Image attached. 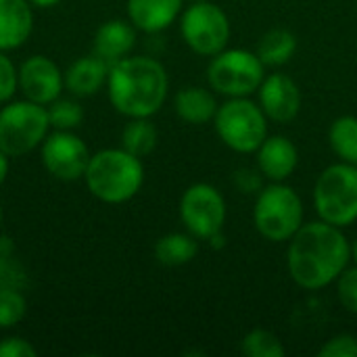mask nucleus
Returning <instances> with one entry per match:
<instances>
[{"instance_id":"obj_1","label":"nucleus","mask_w":357,"mask_h":357,"mask_svg":"<svg viewBox=\"0 0 357 357\" xmlns=\"http://www.w3.org/2000/svg\"><path fill=\"white\" fill-rule=\"evenodd\" d=\"M351 259V243L343 228L322 220L303 224L289 241V276L303 291L331 287Z\"/></svg>"},{"instance_id":"obj_2","label":"nucleus","mask_w":357,"mask_h":357,"mask_svg":"<svg viewBox=\"0 0 357 357\" xmlns=\"http://www.w3.org/2000/svg\"><path fill=\"white\" fill-rule=\"evenodd\" d=\"M107 94L113 109L128 117H153L169 94V75L163 63L146 54H128L109 67Z\"/></svg>"},{"instance_id":"obj_3","label":"nucleus","mask_w":357,"mask_h":357,"mask_svg":"<svg viewBox=\"0 0 357 357\" xmlns=\"http://www.w3.org/2000/svg\"><path fill=\"white\" fill-rule=\"evenodd\" d=\"M84 182L94 199L107 205L132 201L144 184L142 159L126 149H102L90 155Z\"/></svg>"},{"instance_id":"obj_4","label":"nucleus","mask_w":357,"mask_h":357,"mask_svg":"<svg viewBox=\"0 0 357 357\" xmlns=\"http://www.w3.org/2000/svg\"><path fill=\"white\" fill-rule=\"evenodd\" d=\"M253 224L266 241L289 243L305 224L303 199L284 182H270L257 192Z\"/></svg>"},{"instance_id":"obj_5","label":"nucleus","mask_w":357,"mask_h":357,"mask_svg":"<svg viewBox=\"0 0 357 357\" xmlns=\"http://www.w3.org/2000/svg\"><path fill=\"white\" fill-rule=\"evenodd\" d=\"M314 207L322 222L349 228L357 222V165L333 163L314 184Z\"/></svg>"},{"instance_id":"obj_6","label":"nucleus","mask_w":357,"mask_h":357,"mask_svg":"<svg viewBox=\"0 0 357 357\" xmlns=\"http://www.w3.org/2000/svg\"><path fill=\"white\" fill-rule=\"evenodd\" d=\"M268 121L259 102H253L249 96H238L218 107L213 128L230 151L251 155L268 138Z\"/></svg>"},{"instance_id":"obj_7","label":"nucleus","mask_w":357,"mask_h":357,"mask_svg":"<svg viewBox=\"0 0 357 357\" xmlns=\"http://www.w3.org/2000/svg\"><path fill=\"white\" fill-rule=\"evenodd\" d=\"M50 134L48 107L23 100H8L0 109V149L13 159L23 157Z\"/></svg>"},{"instance_id":"obj_8","label":"nucleus","mask_w":357,"mask_h":357,"mask_svg":"<svg viewBox=\"0 0 357 357\" xmlns=\"http://www.w3.org/2000/svg\"><path fill=\"white\" fill-rule=\"evenodd\" d=\"M266 77V65L255 50L224 48L211 56L207 67V84L213 92L226 98L251 96L259 90Z\"/></svg>"},{"instance_id":"obj_9","label":"nucleus","mask_w":357,"mask_h":357,"mask_svg":"<svg viewBox=\"0 0 357 357\" xmlns=\"http://www.w3.org/2000/svg\"><path fill=\"white\" fill-rule=\"evenodd\" d=\"M180 33L184 44L199 56H215L230 42V19L209 0H192L180 15Z\"/></svg>"},{"instance_id":"obj_10","label":"nucleus","mask_w":357,"mask_h":357,"mask_svg":"<svg viewBox=\"0 0 357 357\" xmlns=\"http://www.w3.org/2000/svg\"><path fill=\"white\" fill-rule=\"evenodd\" d=\"M226 213L228 209L224 195L207 182L190 184L180 199V220L186 232L199 241H207L215 232H222Z\"/></svg>"},{"instance_id":"obj_11","label":"nucleus","mask_w":357,"mask_h":357,"mask_svg":"<svg viewBox=\"0 0 357 357\" xmlns=\"http://www.w3.org/2000/svg\"><path fill=\"white\" fill-rule=\"evenodd\" d=\"M40 161L52 178L61 182H75L86 174L90 151L75 132L54 130L40 144Z\"/></svg>"},{"instance_id":"obj_12","label":"nucleus","mask_w":357,"mask_h":357,"mask_svg":"<svg viewBox=\"0 0 357 357\" xmlns=\"http://www.w3.org/2000/svg\"><path fill=\"white\" fill-rule=\"evenodd\" d=\"M19 90L27 100L48 107L63 94L65 73L52 59L33 54L19 65Z\"/></svg>"},{"instance_id":"obj_13","label":"nucleus","mask_w":357,"mask_h":357,"mask_svg":"<svg viewBox=\"0 0 357 357\" xmlns=\"http://www.w3.org/2000/svg\"><path fill=\"white\" fill-rule=\"evenodd\" d=\"M259 107L274 123H291L301 111V88L287 73H266L257 90Z\"/></svg>"},{"instance_id":"obj_14","label":"nucleus","mask_w":357,"mask_h":357,"mask_svg":"<svg viewBox=\"0 0 357 357\" xmlns=\"http://www.w3.org/2000/svg\"><path fill=\"white\" fill-rule=\"evenodd\" d=\"M257 169L268 182L289 180L299 165V151L295 142L282 134H268V138L255 151Z\"/></svg>"},{"instance_id":"obj_15","label":"nucleus","mask_w":357,"mask_h":357,"mask_svg":"<svg viewBox=\"0 0 357 357\" xmlns=\"http://www.w3.org/2000/svg\"><path fill=\"white\" fill-rule=\"evenodd\" d=\"M136 38L138 29L132 25L130 19H109L96 29L92 40V52L113 65L132 54Z\"/></svg>"},{"instance_id":"obj_16","label":"nucleus","mask_w":357,"mask_h":357,"mask_svg":"<svg viewBox=\"0 0 357 357\" xmlns=\"http://www.w3.org/2000/svg\"><path fill=\"white\" fill-rule=\"evenodd\" d=\"M33 31V8L29 0H0V50L21 48Z\"/></svg>"},{"instance_id":"obj_17","label":"nucleus","mask_w":357,"mask_h":357,"mask_svg":"<svg viewBox=\"0 0 357 357\" xmlns=\"http://www.w3.org/2000/svg\"><path fill=\"white\" fill-rule=\"evenodd\" d=\"M184 10V0H128V19L138 31L161 33Z\"/></svg>"},{"instance_id":"obj_18","label":"nucleus","mask_w":357,"mask_h":357,"mask_svg":"<svg viewBox=\"0 0 357 357\" xmlns=\"http://www.w3.org/2000/svg\"><path fill=\"white\" fill-rule=\"evenodd\" d=\"M109 67L111 65L94 52L75 59L65 71V90L75 98L96 94L102 86H107Z\"/></svg>"},{"instance_id":"obj_19","label":"nucleus","mask_w":357,"mask_h":357,"mask_svg":"<svg viewBox=\"0 0 357 357\" xmlns=\"http://www.w3.org/2000/svg\"><path fill=\"white\" fill-rule=\"evenodd\" d=\"M218 107L220 105L211 88L207 90L203 86H184L174 96L176 115L190 126H203L207 121H213Z\"/></svg>"},{"instance_id":"obj_20","label":"nucleus","mask_w":357,"mask_h":357,"mask_svg":"<svg viewBox=\"0 0 357 357\" xmlns=\"http://www.w3.org/2000/svg\"><path fill=\"white\" fill-rule=\"evenodd\" d=\"M199 253V238L190 232H169L155 245V259L161 266L178 268L190 264Z\"/></svg>"},{"instance_id":"obj_21","label":"nucleus","mask_w":357,"mask_h":357,"mask_svg":"<svg viewBox=\"0 0 357 357\" xmlns=\"http://www.w3.org/2000/svg\"><path fill=\"white\" fill-rule=\"evenodd\" d=\"M257 56L261 59V63L266 67H282L287 65L295 52H297V38L293 31L284 29V27H274L268 29L255 48Z\"/></svg>"},{"instance_id":"obj_22","label":"nucleus","mask_w":357,"mask_h":357,"mask_svg":"<svg viewBox=\"0 0 357 357\" xmlns=\"http://www.w3.org/2000/svg\"><path fill=\"white\" fill-rule=\"evenodd\" d=\"M159 142V132L151 117H136L130 119L121 132V149L136 157H149Z\"/></svg>"},{"instance_id":"obj_23","label":"nucleus","mask_w":357,"mask_h":357,"mask_svg":"<svg viewBox=\"0 0 357 357\" xmlns=\"http://www.w3.org/2000/svg\"><path fill=\"white\" fill-rule=\"evenodd\" d=\"M328 142L333 153L345 161L357 165V117L356 115H343L337 117L328 130Z\"/></svg>"},{"instance_id":"obj_24","label":"nucleus","mask_w":357,"mask_h":357,"mask_svg":"<svg viewBox=\"0 0 357 357\" xmlns=\"http://www.w3.org/2000/svg\"><path fill=\"white\" fill-rule=\"evenodd\" d=\"M241 351L247 357H284L287 347L278 335L266 328L249 331L241 341Z\"/></svg>"},{"instance_id":"obj_25","label":"nucleus","mask_w":357,"mask_h":357,"mask_svg":"<svg viewBox=\"0 0 357 357\" xmlns=\"http://www.w3.org/2000/svg\"><path fill=\"white\" fill-rule=\"evenodd\" d=\"M48 119H50L52 130H71L73 132L84 121V107L79 105V100L75 96L73 98L59 96L56 100H52L48 105Z\"/></svg>"},{"instance_id":"obj_26","label":"nucleus","mask_w":357,"mask_h":357,"mask_svg":"<svg viewBox=\"0 0 357 357\" xmlns=\"http://www.w3.org/2000/svg\"><path fill=\"white\" fill-rule=\"evenodd\" d=\"M27 314V301L23 291L2 289L0 291V331L17 326Z\"/></svg>"},{"instance_id":"obj_27","label":"nucleus","mask_w":357,"mask_h":357,"mask_svg":"<svg viewBox=\"0 0 357 357\" xmlns=\"http://www.w3.org/2000/svg\"><path fill=\"white\" fill-rule=\"evenodd\" d=\"M29 278L25 266L13 255H0V291L2 289H15L25 291Z\"/></svg>"},{"instance_id":"obj_28","label":"nucleus","mask_w":357,"mask_h":357,"mask_svg":"<svg viewBox=\"0 0 357 357\" xmlns=\"http://www.w3.org/2000/svg\"><path fill=\"white\" fill-rule=\"evenodd\" d=\"M337 287V299L343 305L345 312L357 316V266L345 268L341 276L335 280Z\"/></svg>"},{"instance_id":"obj_29","label":"nucleus","mask_w":357,"mask_h":357,"mask_svg":"<svg viewBox=\"0 0 357 357\" xmlns=\"http://www.w3.org/2000/svg\"><path fill=\"white\" fill-rule=\"evenodd\" d=\"M19 90V67L13 63V59L0 50V105L15 98V92Z\"/></svg>"},{"instance_id":"obj_30","label":"nucleus","mask_w":357,"mask_h":357,"mask_svg":"<svg viewBox=\"0 0 357 357\" xmlns=\"http://www.w3.org/2000/svg\"><path fill=\"white\" fill-rule=\"evenodd\" d=\"M320 357H357V337L354 335H337L328 339L320 351Z\"/></svg>"},{"instance_id":"obj_31","label":"nucleus","mask_w":357,"mask_h":357,"mask_svg":"<svg viewBox=\"0 0 357 357\" xmlns=\"http://www.w3.org/2000/svg\"><path fill=\"white\" fill-rule=\"evenodd\" d=\"M261 180H266V178L261 176V172H259V169H249V167L236 169L234 176H232L234 186H236L241 192H245V195H253V192L257 195V192L264 188Z\"/></svg>"},{"instance_id":"obj_32","label":"nucleus","mask_w":357,"mask_h":357,"mask_svg":"<svg viewBox=\"0 0 357 357\" xmlns=\"http://www.w3.org/2000/svg\"><path fill=\"white\" fill-rule=\"evenodd\" d=\"M38 349L23 337H6L0 341V357H36Z\"/></svg>"},{"instance_id":"obj_33","label":"nucleus","mask_w":357,"mask_h":357,"mask_svg":"<svg viewBox=\"0 0 357 357\" xmlns=\"http://www.w3.org/2000/svg\"><path fill=\"white\" fill-rule=\"evenodd\" d=\"M15 253V243L10 236H0V255H13Z\"/></svg>"},{"instance_id":"obj_34","label":"nucleus","mask_w":357,"mask_h":357,"mask_svg":"<svg viewBox=\"0 0 357 357\" xmlns=\"http://www.w3.org/2000/svg\"><path fill=\"white\" fill-rule=\"evenodd\" d=\"M8 155L0 149V186L4 184V180H6V176H8Z\"/></svg>"},{"instance_id":"obj_35","label":"nucleus","mask_w":357,"mask_h":357,"mask_svg":"<svg viewBox=\"0 0 357 357\" xmlns=\"http://www.w3.org/2000/svg\"><path fill=\"white\" fill-rule=\"evenodd\" d=\"M207 243H209V245H211L213 249H222V247L226 245V236H224L222 232H215V234H213L211 238H207Z\"/></svg>"},{"instance_id":"obj_36","label":"nucleus","mask_w":357,"mask_h":357,"mask_svg":"<svg viewBox=\"0 0 357 357\" xmlns=\"http://www.w3.org/2000/svg\"><path fill=\"white\" fill-rule=\"evenodd\" d=\"M33 6H40V8H48V6H54V4H59L61 0H29Z\"/></svg>"},{"instance_id":"obj_37","label":"nucleus","mask_w":357,"mask_h":357,"mask_svg":"<svg viewBox=\"0 0 357 357\" xmlns=\"http://www.w3.org/2000/svg\"><path fill=\"white\" fill-rule=\"evenodd\" d=\"M351 257H354V261H356L357 266V241L351 245Z\"/></svg>"},{"instance_id":"obj_38","label":"nucleus","mask_w":357,"mask_h":357,"mask_svg":"<svg viewBox=\"0 0 357 357\" xmlns=\"http://www.w3.org/2000/svg\"><path fill=\"white\" fill-rule=\"evenodd\" d=\"M0 224H2V207H0Z\"/></svg>"}]
</instances>
